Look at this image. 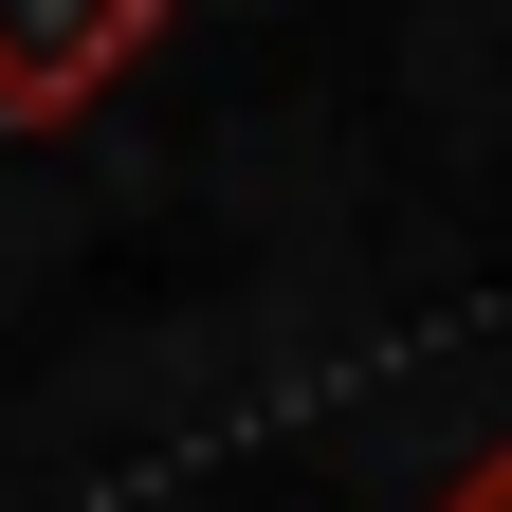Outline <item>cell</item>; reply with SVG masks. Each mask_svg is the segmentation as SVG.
<instances>
[{"instance_id": "obj_2", "label": "cell", "mask_w": 512, "mask_h": 512, "mask_svg": "<svg viewBox=\"0 0 512 512\" xmlns=\"http://www.w3.org/2000/svg\"><path fill=\"white\" fill-rule=\"evenodd\" d=\"M439 512H512V458H476V476H439Z\"/></svg>"}, {"instance_id": "obj_1", "label": "cell", "mask_w": 512, "mask_h": 512, "mask_svg": "<svg viewBox=\"0 0 512 512\" xmlns=\"http://www.w3.org/2000/svg\"><path fill=\"white\" fill-rule=\"evenodd\" d=\"M165 55V0H0V128H74Z\"/></svg>"}]
</instances>
